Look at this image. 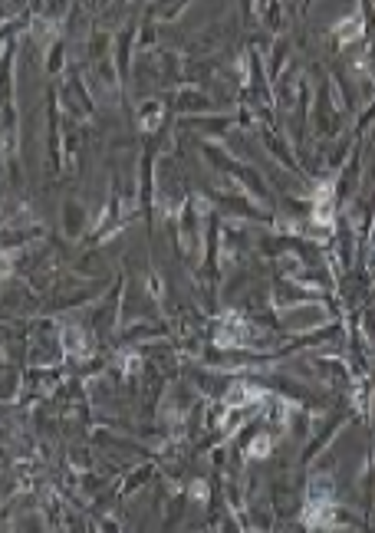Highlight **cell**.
<instances>
[{"label":"cell","mask_w":375,"mask_h":533,"mask_svg":"<svg viewBox=\"0 0 375 533\" xmlns=\"http://www.w3.org/2000/svg\"><path fill=\"white\" fill-rule=\"evenodd\" d=\"M250 454H254V458H263V454H267V438H257L254 448H250Z\"/></svg>","instance_id":"cell-1"}]
</instances>
